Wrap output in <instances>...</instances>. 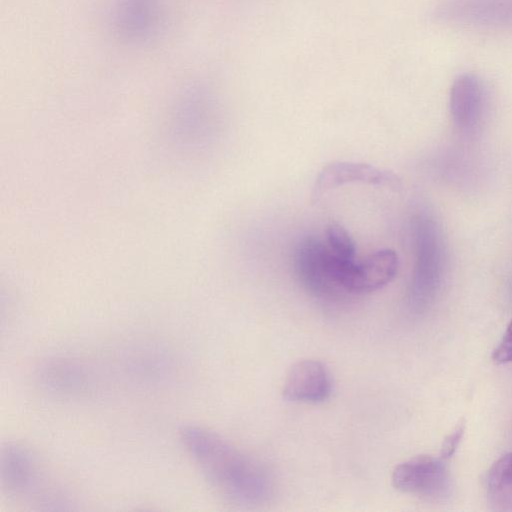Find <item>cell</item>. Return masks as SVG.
<instances>
[{"mask_svg": "<svg viewBox=\"0 0 512 512\" xmlns=\"http://www.w3.org/2000/svg\"><path fill=\"white\" fill-rule=\"evenodd\" d=\"M180 441L206 480L229 500L261 504L272 496L266 469L219 434L189 425L181 429Z\"/></svg>", "mask_w": 512, "mask_h": 512, "instance_id": "6da1fadb", "label": "cell"}, {"mask_svg": "<svg viewBox=\"0 0 512 512\" xmlns=\"http://www.w3.org/2000/svg\"><path fill=\"white\" fill-rule=\"evenodd\" d=\"M36 455L18 443H7L1 449L0 478L8 493L21 499L56 504L49 483Z\"/></svg>", "mask_w": 512, "mask_h": 512, "instance_id": "7a4b0ae2", "label": "cell"}, {"mask_svg": "<svg viewBox=\"0 0 512 512\" xmlns=\"http://www.w3.org/2000/svg\"><path fill=\"white\" fill-rule=\"evenodd\" d=\"M443 263L442 243L430 219H420L416 227V260L409 290V303L421 310L436 293Z\"/></svg>", "mask_w": 512, "mask_h": 512, "instance_id": "3957f363", "label": "cell"}, {"mask_svg": "<svg viewBox=\"0 0 512 512\" xmlns=\"http://www.w3.org/2000/svg\"><path fill=\"white\" fill-rule=\"evenodd\" d=\"M395 489L431 501L452 492V479L443 458L420 455L398 464L391 475Z\"/></svg>", "mask_w": 512, "mask_h": 512, "instance_id": "277c9868", "label": "cell"}, {"mask_svg": "<svg viewBox=\"0 0 512 512\" xmlns=\"http://www.w3.org/2000/svg\"><path fill=\"white\" fill-rule=\"evenodd\" d=\"M450 114L454 125L464 133H474L483 125L489 106L484 82L474 74L458 77L450 91Z\"/></svg>", "mask_w": 512, "mask_h": 512, "instance_id": "5b68a950", "label": "cell"}, {"mask_svg": "<svg viewBox=\"0 0 512 512\" xmlns=\"http://www.w3.org/2000/svg\"><path fill=\"white\" fill-rule=\"evenodd\" d=\"M331 392L332 379L328 369L313 359L293 364L282 387V396L289 402L317 404L327 400Z\"/></svg>", "mask_w": 512, "mask_h": 512, "instance_id": "8992f818", "label": "cell"}, {"mask_svg": "<svg viewBox=\"0 0 512 512\" xmlns=\"http://www.w3.org/2000/svg\"><path fill=\"white\" fill-rule=\"evenodd\" d=\"M349 182H365L375 185H395L398 180L390 172L382 171L371 165L358 163H332L323 168L313 188V199L318 200L321 193Z\"/></svg>", "mask_w": 512, "mask_h": 512, "instance_id": "52a82bcc", "label": "cell"}, {"mask_svg": "<svg viewBox=\"0 0 512 512\" xmlns=\"http://www.w3.org/2000/svg\"><path fill=\"white\" fill-rule=\"evenodd\" d=\"M399 267L398 256L391 249H380L358 262L356 294L376 291L393 280Z\"/></svg>", "mask_w": 512, "mask_h": 512, "instance_id": "ba28073f", "label": "cell"}, {"mask_svg": "<svg viewBox=\"0 0 512 512\" xmlns=\"http://www.w3.org/2000/svg\"><path fill=\"white\" fill-rule=\"evenodd\" d=\"M450 18L477 23H512V0H453L443 8Z\"/></svg>", "mask_w": 512, "mask_h": 512, "instance_id": "9c48e42d", "label": "cell"}, {"mask_svg": "<svg viewBox=\"0 0 512 512\" xmlns=\"http://www.w3.org/2000/svg\"><path fill=\"white\" fill-rule=\"evenodd\" d=\"M487 498L492 510L512 511V452L499 458L487 475Z\"/></svg>", "mask_w": 512, "mask_h": 512, "instance_id": "30bf717a", "label": "cell"}, {"mask_svg": "<svg viewBox=\"0 0 512 512\" xmlns=\"http://www.w3.org/2000/svg\"><path fill=\"white\" fill-rule=\"evenodd\" d=\"M327 246L338 256L356 259V247L348 232L339 224H330L326 229Z\"/></svg>", "mask_w": 512, "mask_h": 512, "instance_id": "8fae6325", "label": "cell"}, {"mask_svg": "<svg viewBox=\"0 0 512 512\" xmlns=\"http://www.w3.org/2000/svg\"><path fill=\"white\" fill-rule=\"evenodd\" d=\"M492 359L496 364L512 362V319L509 322L504 335L492 353Z\"/></svg>", "mask_w": 512, "mask_h": 512, "instance_id": "7c38bea8", "label": "cell"}, {"mask_svg": "<svg viewBox=\"0 0 512 512\" xmlns=\"http://www.w3.org/2000/svg\"><path fill=\"white\" fill-rule=\"evenodd\" d=\"M465 431V424L464 422H460L455 429L452 431L451 434H449L441 447V458L444 460L450 458L456 451L462 436Z\"/></svg>", "mask_w": 512, "mask_h": 512, "instance_id": "4fadbf2b", "label": "cell"}]
</instances>
